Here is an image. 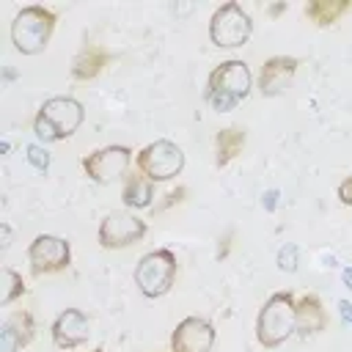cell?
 <instances>
[{
  "instance_id": "27",
  "label": "cell",
  "mask_w": 352,
  "mask_h": 352,
  "mask_svg": "<svg viewBox=\"0 0 352 352\" xmlns=\"http://www.w3.org/2000/svg\"><path fill=\"white\" fill-rule=\"evenodd\" d=\"M228 242H231V234H228V236H226V239H223V248H220V250H217V258H223V256H226V253H228Z\"/></svg>"
},
{
  "instance_id": "29",
  "label": "cell",
  "mask_w": 352,
  "mask_h": 352,
  "mask_svg": "<svg viewBox=\"0 0 352 352\" xmlns=\"http://www.w3.org/2000/svg\"><path fill=\"white\" fill-rule=\"evenodd\" d=\"M94 352H104V349H94Z\"/></svg>"
},
{
  "instance_id": "3",
  "label": "cell",
  "mask_w": 352,
  "mask_h": 352,
  "mask_svg": "<svg viewBox=\"0 0 352 352\" xmlns=\"http://www.w3.org/2000/svg\"><path fill=\"white\" fill-rule=\"evenodd\" d=\"M55 11L47 6H25L11 22V44L22 55H38L55 30Z\"/></svg>"
},
{
  "instance_id": "10",
  "label": "cell",
  "mask_w": 352,
  "mask_h": 352,
  "mask_svg": "<svg viewBox=\"0 0 352 352\" xmlns=\"http://www.w3.org/2000/svg\"><path fill=\"white\" fill-rule=\"evenodd\" d=\"M129 160H132V151L126 146H102L91 154L82 157V170L91 182L96 184H110L116 179H121L129 168Z\"/></svg>"
},
{
  "instance_id": "8",
  "label": "cell",
  "mask_w": 352,
  "mask_h": 352,
  "mask_svg": "<svg viewBox=\"0 0 352 352\" xmlns=\"http://www.w3.org/2000/svg\"><path fill=\"white\" fill-rule=\"evenodd\" d=\"M99 245L107 250H121L129 248L135 242H140L146 236V223L140 217H135L126 209H113L102 217L99 223Z\"/></svg>"
},
{
  "instance_id": "16",
  "label": "cell",
  "mask_w": 352,
  "mask_h": 352,
  "mask_svg": "<svg viewBox=\"0 0 352 352\" xmlns=\"http://www.w3.org/2000/svg\"><path fill=\"white\" fill-rule=\"evenodd\" d=\"M107 60H110V52H107L104 47L91 44V47H85V50L74 58V63H72V77H74V80H94V77L107 66Z\"/></svg>"
},
{
  "instance_id": "6",
  "label": "cell",
  "mask_w": 352,
  "mask_h": 352,
  "mask_svg": "<svg viewBox=\"0 0 352 352\" xmlns=\"http://www.w3.org/2000/svg\"><path fill=\"white\" fill-rule=\"evenodd\" d=\"M253 33V19L239 3H223L209 19V38L217 47H242Z\"/></svg>"
},
{
  "instance_id": "15",
  "label": "cell",
  "mask_w": 352,
  "mask_h": 352,
  "mask_svg": "<svg viewBox=\"0 0 352 352\" xmlns=\"http://www.w3.org/2000/svg\"><path fill=\"white\" fill-rule=\"evenodd\" d=\"M36 336V322H33V314L30 311H14L6 322H3V330H0V338H3V352H16L22 346H28Z\"/></svg>"
},
{
  "instance_id": "17",
  "label": "cell",
  "mask_w": 352,
  "mask_h": 352,
  "mask_svg": "<svg viewBox=\"0 0 352 352\" xmlns=\"http://www.w3.org/2000/svg\"><path fill=\"white\" fill-rule=\"evenodd\" d=\"M245 140H248V135H245L242 126H226V129H220L217 138H214V154H217L214 162L223 168L231 160H236V154H242V148H245Z\"/></svg>"
},
{
  "instance_id": "28",
  "label": "cell",
  "mask_w": 352,
  "mask_h": 352,
  "mask_svg": "<svg viewBox=\"0 0 352 352\" xmlns=\"http://www.w3.org/2000/svg\"><path fill=\"white\" fill-rule=\"evenodd\" d=\"M344 278H346V283H349V289H352V270H346V272H344Z\"/></svg>"
},
{
  "instance_id": "26",
  "label": "cell",
  "mask_w": 352,
  "mask_h": 352,
  "mask_svg": "<svg viewBox=\"0 0 352 352\" xmlns=\"http://www.w3.org/2000/svg\"><path fill=\"white\" fill-rule=\"evenodd\" d=\"M11 245V228L3 223V248H8Z\"/></svg>"
},
{
  "instance_id": "19",
  "label": "cell",
  "mask_w": 352,
  "mask_h": 352,
  "mask_svg": "<svg viewBox=\"0 0 352 352\" xmlns=\"http://www.w3.org/2000/svg\"><path fill=\"white\" fill-rule=\"evenodd\" d=\"M349 8H352L349 0H314V3L305 6V16L324 28V25L338 22Z\"/></svg>"
},
{
  "instance_id": "11",
  "label": "cell",
  "mask_w": 352,
  "mask_h": 352,
  "mask_svg": "<svg viewBox=\"0 0 352 352\" xmlns=\"http://www.w3.org/2000/svg\"><path fill=\"white\" fill-rule=\"evenodd\" d=\"M214 327L204 316H184L170 333V352H212Z\"/></svg>"
},
{
  "instance_id": "12",
  "label": "cell",
  "mask_w": 352,
  "mask_h": 352,
  "mask_svg": "<svg viewBox=\"0 0 352 352\" xmlns=\"http://www.w3.org/2000/svg\"><path fill=\"white\" fill-rule=\"evenodd\" d=\"M50 333H52V344L55 346L74 349V346H80V344L88 341V336H91V319L80 308H66V311H60L55 316Z\"/></svg>"
},
{
  "instance_id": "4",
  "label": "cell",
  "mask_w": 352,
  "mask_h": 352,
  "mask_svg": "<svg viewBox=\"0 0 352 352\" xmlns=\"http://www.w3.org/2000/svg\"><path fill=\"white\" fill-rule=\"evenodd\" d=\"M294 305L292 292H275L267 297L256 316V341L261 346H280L294 333Z\"/></svg>"
},
{
  "instance_id": "7",
  "label": "cell",
  "mask_w": 352,
  "mask_h": 352,
  "mask_svg": "<svg viewBox=\"0 0 352 352\" xmlns=\"http://www.w3.org/2000/svg\"><path fill=\"white\" fill-rule=\"evenodd\" d=\"M138 170L151 182H168L182 173L184 168V151L173 140H154L143 146L135 157Z\"/></svg>"
},
{
  "instance_id": "9",
  "label": "cell",
  "mask_w": 352,
  "mask_h": 352,
  "mask_svg": "<svg viewBox=\"0 0 352 352\" xmlns=\"http://www.w3.org/2000/svg\"><path fill=\"white\" fill-rule=\"evenodd\" d=\"M28 261L33 275H52L72 264V248L63 236L38 234L28 248Z\"/></svg>"
},
{
  "instance_id": "22",
  "label": "cell",
  "mask_w": 352,
  "mask_h": 352,
  "mask_svg": "<svg viewBox=\"0 0 352 352\" xmlns=\"http://www.w3.org/2000/svg\"><path fill=\"white\" fill-rule=\"evenodd\" d=\"M28 160H30L38 170H47V168H50V154H47L44 148H38V146H28Z\"/></svg>"
},
{
  "instance_id": "20",
  "label": "cell",
  "mask_w": 352,
  "mask_h": 352,
  "mask_svg": "<svg viewBox=\"0 0 352 352\" xmlns=\"http://www.w3.org/2000/svg\"><path fill=\"white\" fill-rule=\"evenodd\" d=\"M3 278H6V289H3L0 302H3V305H11L19 294H25V280H22V275H19L16 270H11V267L3 270Z\"/></svg>"
},
{
  "instance_id": "13",
  "label": "cell",
  "mask_w": 352,
  "mask_h": 352,
  "mask_svg": "<svg viewBox=\"0 0 352 352\" xmlns=\"http://www.w3.org/2000/svg\"><path fill=\"white\" fill-rule=\"evenodd\" d=\"M300 60L292 55H272L264 60L261 74H258V91L261 96H278L286 91V85L292 82V77L297 74Z\"/></svg>"
},
{
  "instance_id": "18",
  "label": "cell",
  "mask_w": 352,
  "mask_h": 352,
  "mask_svg": "<svg viewBox=\"0 0 352 352\" xmlns=\"http://www.w3.org/2000/svg\"><path fill=\"white\" fill-rule=\"evenodd\" d=\"M154 198V182L146 179L143 173H129L124 179V190H121V201L132 209H148Z\"/></svg>"
},
{
  "instance_id": "25",
  "label": "cell",
  "mask_w": 352,
  "mask_h": 352,
  "mask_svg": "<svg viewBox=\"0 0 352 352\" xmlns=\"http://www.w3.org/2000/svg\"><path fill=\"white\" fill-rule=\"evenodd\" d=\"M338 308H341V316H344V322H352V305H349L346 300H341V302H338Z\"/></svg>"
},
{
  "instance_id": "14",
  "label": "cell",
  "mask_w": 352,
  "mask_h": 352,
  "mask_svg": "<svg viewBox=\"0 0 352 352\" xmlns=\"http://www.w3.org/2000/svg\"><path fill=\"white\" fill-rule=\"evenodd\" d=\"M327 327V314L322 308V300L316 294H302L294 305V330L302 338L319 336Z\"/></svg>"
},
{
  "instance_id": "23",
  "label": "cell",
  "mask_w": 352,
  "mask_h": 352,
  "mask_svg": "<svg viewBox=\"0 0 352 352\" xmlns=\"http://www.w3.org/2000/svg\"><path fill=\"white\" fill-rule=\"evenodd\" d=\"M338 201H341L344 206H352V173L338 184Z\"/></svg>"
},
{
  "instance_id": "21",
  "label": "cell",
  "mask_w": 352,
  "mask_h": 352,
  "mask_svg": "<svg viewBox=\"0 0 352 352\" xmlns=\"http://www.w3.org/2000/svg\"><path fill=\"white\" fill-rule=\"evenodd\" d=\"M278 267L286 270V272H294V270H297V248H294V245L280 248V253H278Z\"/></svg>"
},
{
  "instance_id": "5",
  "label": "cell",
  "mask_w": 352,
  "mask_h": 352,
  "mask_svg": "<svg viewBox=\"0 0 352 352\" xmlns=\"http://www.w3.org/2000/svg\"><path fill=\"white\" fill-rule=\"evenodd\" d=\"M173 280H176V256L168 248L146 253L135 267V286L140 289V294L151 300L168 294Z\"/></svg>"
},
{
  "instance_id": "1",
  "label": "cell",
  "mask_w": 352,
  "mask_h": 352,
  "mask_svg": "<svg viewBox=\"0 0 352 352\" xmlns=\"http://www.w3.org/2000/svg\"><path fill=\"white\" fill-rule=\"evenodd\" d=\"M253 88V74L248 69L245 60H223L220 66H214L209 72V80H206V102L217 110V113H226L231 107H236Z\"/></svg>"
},
{
  "instance_id": "2",
  "label": "cell",
  "mask_w": 352,
  "mask_h": 352,
  "mask_svg": "<svg viewBox=\"0 0 352 352\" xmlns=\"http://www.w3.org/2000/svg\"><path fill=\"white\" fill-rule=\"evenodd\" d=\"M82 104L72 96H50L36 118H33V132L41 143H55V140H66L72 138L80 124H82Z\"/></svg>"
},
{
  "instance_id": "24",
  "label": "cell",
  "mask_w": 352,
  "mask_h": 352,
  "mask_svg": "<svg viewBox=\"0 0 352 352\" xmlns=\"http://www.w3.org/2000/svg\"><path fill=\"white\" fill-rule=\"evenodd\" d=\"M184 192H187L184 187H176L173 192H168V195H165V204H160V209H165V206H170V204H179V201L184 198Z\"/></svg>"
}]
</instances>
